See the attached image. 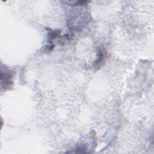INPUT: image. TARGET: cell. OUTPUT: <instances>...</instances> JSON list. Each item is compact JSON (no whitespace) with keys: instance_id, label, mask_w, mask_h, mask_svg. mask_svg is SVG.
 <instances>
[{"instance_id":"1","label":"cell","mask_w":154,"mask_h":154,"mask_svg":"<svg viewBox=\"0 0 154 154\" xmlns=\"http://www.w3.org/2000/svg\"><path fill=\"white\" fill-rule=\"evenodd\" d=\"M88 14L87 12L84 13H80L79 14H77L76 13L75 14L72 15L68 19L67 24L70 28L76 31L82 29V28L88 22Z\"/></svg>"},{"instance_id":"2","label":"cell","mask_w":154,"mask_h":154,"mask_svg":"<svg viewBox=\"0 0 154 154\" xmlns=\"http://www.w3.org/2000/svg\"><path fill=\"white\" fill-rule=\"evenodd\" d=\"M14 73L7 67H1V87L2 90H6L13 85Z\"/></svg>"},{"instance_id":"3","label":"cell","mask_w":154,"mask_h":154,"mask_svg":"<svg viewBox=\"0 0 154 154\" xmlns=\"http://www.w3.org/2000/svg\"><path fill=\"white\" fill-rule=\"evenodd\" d=\"M106 55V52L103 47H99L97 49V59L94 61V66L96 68L98 67H100L104 61Z\"/></svg>"}]
</instances>
